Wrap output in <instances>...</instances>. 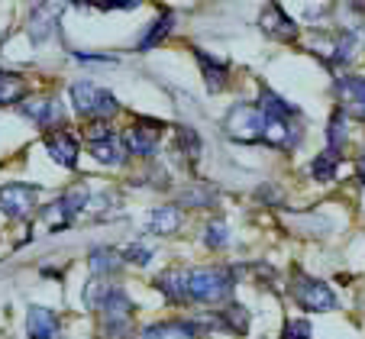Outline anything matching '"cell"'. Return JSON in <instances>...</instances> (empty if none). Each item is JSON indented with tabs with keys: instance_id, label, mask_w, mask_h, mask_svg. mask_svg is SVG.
Instances as JSON below:
<instances>
[{
	"instance_id": "obj_31",
	"label": "cell",
	"mask_w": 365,
	"mask_h": 339,
	"mask_svg": "<svg viewBox=\"0 0 365 339\" xmlns=\"http://www.w3.org/2000/svg\"><path fill=\"white\" fill-rule=\"evenodd\" d=\"M359 184H365V159L359 162Z\"/></svg>"
},
{
	"instance_id": "obj_22",
	"label": "cell",
	"mask_w": 365,
	"mask_h": 339,
	"mask_svg": "<svg viewBox=\"0 0 365 339\" xmlns=\"http://www.w3.org/2000/svg\"><path fill=\"white\" fill-rule=\"evenodd\" d=\"M120 268V256L113 249H94L91 252V271H94L97 278L101 275H110V271Z\"/></svg>"
},
{
	"instance_id": "obj_13",
	"label": "cell",
	"mask_w": 365,
	"mask_h": 339,
	"mask_svg": "<svg viewBox=\"0 0 365 339\" xmlns=\"http://www.w3.org/2000/svg\"><path fill=\"white\" fill-rule=\"evenodd\" d=\"M20 110H23V117H29L33 123H39V126L62 123V107H58L56 97H33V100H26Z\"/></svg>"
},
{
	"instance_id": "obj_9",
	"label": "cell",
	"mask_w": 365,
	"mask_h": 339,
	"mask_svg": "<svg viewBox=\"0 0 365 339\" xmlns=\"http://www.w3.org/2000/svg\"><path fill=\"white\" fill-rule=\"evenodd\" d=\"M336 94L339 104H343V113L356 120H365V78L359 75H346L336 81Z\"/></svg>"
},
{
	"instance_id": "obj_5",
	"label": "cell",
	"mask_w": 365,
	"mask_h": 339,
	"mask_svg": "<svg viewBox=\"0 0 365 339\" xmlns=\"http://www.w3.org/2000/svg\"><path fill=\"white\" fill-rule=\"evenodd\" d=\"M262 126H265L262 113L252 104L230 107L227 120H223V132H227L230 139H236V142H259V139H262Z\"/></svg>"
},
{
	"instance_id": "obj_26",
	"label": "cell",
	"mask_w": 365,
	"mask_h": 339,
	"mask_svg": "<svg viewBox=\"0 0 365 339\" xmlns=\"http://www.w3.org/2000/svg\"><path fill=\"white\" fill-rule=\"evenodd\" d=\"M204 242L210 246V249H223L230 242V226L223 220H214V223H207V233H204Z\"/></svg>"
},
{
	"instance_id": "obj_27",
	"label": "cell",
	"mask_w": 365,
	"mask_h": 339,
	"mask_svg": "<svg viewBox=\"0 0 365 339\" xmlns=\"http://www.w3.org/2000/svg\"><path fill=\"white\" fill-rule=\"evenodd\" d=\"M42 220H46V226H48V229H65V226H68V223H71V217L65 214V207L56 201V204H52V207H46V210H42Z\"/></svg>"
},
{
	"instance_id": "obj_19",
	"label": "cell",
	"mask_w": 365,
	"mask_h": 339,
	"mask_svg": "<svg viewBox=\"0 0 365 339\" xmlns=\"http://www.w3.org/2000/svg\"><path fill=\"white\" fill-rule=\"evenodd\" d=\"M172 26H175V14H168V10H165L159 20H155L149 29H145L143 39H139V52H149L152 46H159V42L165 39L168 33H172Z\"/></svg>"
},
{
	"instance_id": "obj_2",
	"label": "cell",
	"mask_w": 365,
	"mask_h": 339,
	"mask_svg": "<svg viewBox=\"0 0 365 339\" xmlns=\"http://www.w3.org/2000/svg\"><path fill=\"white\" fill-rule=\"evenodd\" d=\"M71 104H75V110L81 113V117H91V120H107V117H113V113L120 110L117 97H113L110 90L91 84V81H75L71 84Z\"/></svg>"
},
{
	"instance_id": "obj_14",
	"label": "cell",
	"mask_w": 365,
	"mask_h": 339,
	"mask_svg": "<svg viewBox=\"0 0 365 339\" xmlns=\"http://www.w3.org/2000/svg\"><path fill=\"white\" fill-rule=\"evenodd\" d=\"M194 58H197V65H200V75H204V81H207V90L210 94H217V90H223L227 88V65L220 62V58H214L210 52H204V48H194Z\"/></svg>"
},
{
	"instance_id": "obj_18",
	"label": "cell",
	"mask_w": 365,
	"mask_h": 339,
	"mask_svg": "<svg viewBox=\"0 0 365 339\" xmlns=\"http://www.w3.org/2000/svg\"><path fill=\"white\" fill-rule=\"evenodd\" d=\"M23 97H26V81L14 71H0V107L20 104Z\"/></svg>"
},
{
	"instance_id": "obj_29",
	"label": "cell",
	"mask_w": 365,
	"mask_h": 339,
	"mask_svg": "<svg viewBox=\"0 0 365 339\" xmlns=\"http://www.w3.org/2000/svg\"><path fill=\"white\" fill-rule=\"evenodd\" d=\"M123 256L130 259L133 265H149V259H152V249H149V246H143V242H133V246H130V249L123 252Z\"/></svg>"
},
{
	"instance_id": "obj_23",
	"label": "cell",
	"mask_w": 365,
	"mask_h": 339,
	"mask_svg": "<svg viewBox=\"0 0 365 339\" xmlns=\"http://www.w3.org/2000/svg\"><path fill=\"white\" fill-rule=\"evenodd\" d=\"M178 145H181V155H185L187 162H197L200 159V136L191 130V126H178Z\"/></svg>"
},
{
	"instance_id": "obj_16",
	"label": "cell",
	"mask_w": 365,
	"mask_h": 339,
	"mask_svg": "<svg viewBox=\"0 0 365 339\" xmlns=\"http://www.w3.org/2000/svg\"><path fill=\"white\" fill-rule=\"evenodd\" d=\"M91 155H94L101 165H123L126 162V142L113 132V136H107V139H101V142H91Z\"/></svg>"
},
{
	"instance_id": "obj_7",
	"label": "cell",
	"mask_w": 365,
	"mask_h": 339,
	"mask_svg": "<svg viewBox=\"0 0 365 339\" xmlns=\"http://www.w3.org/2000/svg\"><path fill=\"white\" fill-rule=\"evenodd\" d=\"M210 320H178V323H155L145 326L143 339H197L210 330Z\"/></svg>"
},
{
	"instance_id": "obj_15",
	"label": "cell",
	"mask_w": 365,
	"mask_h": 339,
	"mask_svg": "<svg viewBox=\"0 0 365 339\" xmlns=\"http://www.w3.org/2000/svg\"><path fill=\"white\" fill-rule=\"evenodd\" d=\"M155 288L165 294L175 304H185L187 301V268H168L155 278Z\"/></svg>"
},
{
	"instance_id": "obj_20",
	"label": "cell",
	"mask_w": 365,
	"mask_h": 339,
	"mask_svg": "<svg viewBox=\"0 0 365 339\" xmlns=\"http://www.w3.org/2000/svg\"><path fill=\"white\" fill-rule=\"evenodd\" d=\"M56 14H58V7H36L33 10V20H29V33H33V39L36 42H42L48 36V26H56Z\"/></svg>"
},
{
	"instance_id": "obj_10",
	"label": "cell",
	"mask_w": 365,
	"mask_h": 339,
	"mask_svg": "<svg viewBox=\"0 0 365 339\" xmlns=\"http://www.w3.org/2000/svg\"><path fill=\"white\" fill-rule=\"evenodd\" d=\"M46 149H48V155H52V162H58L62 168H75L78 165V139L71 136L68 130H52V132H46Z\"/></svg>"
},
{
	"instance_id": "obj_12",
	"label": "cell",
	"mask_w": 365,
	"mask_h": 339,
	"mask_svg": "<svg viewBox=\"0 0 365 339\" xmlns=\"http://www.w3.org/2000/svg\"><path fill=\"white\" fill-rule=\"evenodd\" d=\"M26 333L29 339H58L62 336V323H58V317L48 307H29Z\"/></svg>"
},
{
	"instance_id": "obj_11",
	"label": "cell",
	"mask_w": 365,
	"mask_h": 339,
	"mask_svg": "<svg viewBox=\"0 0 365 339\" xmlns=\"http://www.w3.org/2000/svg\"><path fill=\"white\" fill-rule=\"evenodd\" d=\"M126 142V152L130 155H152L155 145H159V123L152 120H143V123H133L123 136Z\"/></svg>"
},
{
	"instance_id": "obj_28",
	"label": "cell",
	"mask_w": 365,
	"mask_h": 339,
	"mask_svg": "<svg viewBox=\"0 0 365 339\" xmlns=\"http://www.w3.org/2000/svg\"><path fill=\"white\" fill-rule=\"evenodd\" d=\"M327 139H330V149H333V152H336L339 145H343V139H346V113H333Z\"/></svg>"
},
{
	"instance_id": "obj_24",
	"label": "cell",
	"mask_w": 365,
	"mask_h": 339,
	"mask_svg": "<svg viewBox=\"0 0 365 339\" xmlns=\"http://www.w3.org/2000/svg\"><path fill=\"white\" fill-rule=\"evenodd\" d=\"M65 207V214L71 217V220H75V214H81L84 207H88V187H68V191H65V197L62 201H58Z\"/></svg>"
},
{
	"instance_id": "obj_30",
	"label": "cell",
	"mask_w": 365,
	"mask_h": 339,
	"mask_svg": "<svg viewBox=\"0 0 365 339\" xmlns=\"http://www.w3.org/2000/svg\"><path fill=\"white\" fill-rule=\"evenodd\" d=\"M284 339H310V326L304 323V320H291V323L284 326Z\"/></svg>"
},
{
	"instance_id": "obj_3",
	"label": "cell",
	"mask_w": 365,
	"mask_h": 339,
	"mask_svg": "<svg viewBox=\"0 0 365 339\" xmlns=\"http://www.w3.org/2000/svg\"><path fill=\"white\" fill-rule=\"evenodd\" d=\"M291 294H294V301H297V307H301V311H310V313L336 311V294H333L330 284L317 281V278H307L304 271H294Z\"/></svg>"
},
{
	"instance_id": "obj_4",
	"label": "cell",
	"mask_w": 365,
	"mask_h": 339,
	"mask_svg": "<svg viewBox=\"0 0 365 339\" xmlns=\"http://www.w3.org/2000/svg\"><path fill=\"white\" fill-rule=\"evenodd\" d=\"M101 320H103V336L107 339H126L133 323V304L123 291L110 288V294L101 304Z\"/></svg>"
},
{
	"instance_id": "obj_25",
	"label": "cell",
	"mask_w": 365,
	"mask_h": 339,
	"mask_svg": "<svg viewBox=\"0 0 365 339\" xmlns=\"http://www.w3.org/2000/svg\"><path fill=\"white\" fill-rule=\"evenodd\" d=\"M220 323H223V326H230L233 333H240V336H242V333L249 330V313L242 311L240 304H230L227 311L220 313Z\"/></svg>"
},
{
	"instance_id": "obj_21",
	"label": "cell",
	"mask_w": 365,
	"mask_h": 339,
	"mask_svg": "<svg viewBox=\"0 0 365 339\" xmlns=\"http://www.w3.org/2000/svg\"><path fill=\"white\" fill-rule=\"evenodd\" d=\"M336 168H339V155L333 152V149L320 152L317 159L310 162V174H314V181H333L336 178Z\"/></svg>"
},
{
	"instance_id": "obj_17",
	"label": "cell",
	"mask_w": 365,
	"mask_h": 339,
	"mask_svg": "<svg viewBox=\"0 0 365 339\" xmlns=\"http://www.w3.org/2000/svg\"><path fill=\"white\" fill-rule=\"evenodd\" d=\"M181 226V210L178 207H155L149 214V229L159 236H168V233H178Z\"/></svg>"
},
{
	"instance_id": "obj_8",
	"label": "cell",
	"mask_w": 365,
	"mask_h": 339,
	"mask_svg": "<svg viewBox=\"0 0 365 339\" xmlns=\"http://www.w3.org/2000/svg\"><path fill=\"white\" fill-rule=\"evenodd\" d=\"M259 26H262L265 36H272V39H282V42H294L297 33H301V26H297L294 20H291L288 14H284L278 4H269V7L262 10V16H259Z\"/></svg>"
},
{
	"instance_id": "obj_6",
	"label": "cell",
	"mask_w": 365,
	"mask_h": 339,
	"mask_svg": "<svg viewBox=\"0 0 365 339\" xmlns=\"http://www.w3.org/2000/svg\"><path fill=\"white\" fill-rule=\"evenodd\" d=\"M39 187L36 184H4L0 187V210L14 220H26L36 207Z\"/></svg>"
},
{
	"instance_id": "obj_1",
	"label": "cell",
	"mask_w": 365,
	"mask_h": 339,
	"mask_svg": "<svg viewBox=\"0 0 365 339\" xmlns=\"http://www.w3.org/2000/svg\"><path fill=\"white\" fill-rule=\"evenodd\" d=\"M233 291V275L227 268H194L187 271V301L194 304H220Z\"/></svg>"
}]
</instances>
